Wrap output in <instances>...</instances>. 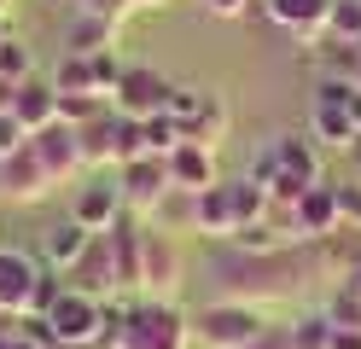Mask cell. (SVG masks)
Listing matches in <instances>:
<instances>
[{"label":"cell","mask_w":361,"mask_h":349,"mask_svg":"<svg viewBox=\"0 0 361 349\" xmlns=\"http://www.w3.org/2000/svg\"><path fill=\"white\" fill-rule=\"evenodd\" d=\"M169 99H175V82L164 76V70H152V64H128L123 70V82H117V93H111V111L117 116H157V111H169Z\"/></svg>","instance_id":"obj_7"},{"label":"cell","mask_w":361,"mask_h":349,"mask_svg":"<svg viewBox=\"0 0 361 349\" xmlns=\"http://www.w3.org/2000/svg\"><path fill=\"white\" fill-rule=\"evenodd\" d=\"M350 169H355V180H361V140L350 146Z\"/></svg>","instance_id":"obj_42"},{"label":"cell","mask_w":361,"mask_h":349,"mask_svg":"<svg viewBox=\"0 0 361 349\" xmlns=\"http://www.w3.org/2000/svg\"><path fill=\"white\" fill-rule=\"evenodd\" d=\"M30 140H35V152H41V163H47V175H53V186H64V180H76V175L87 169V157H82V134H76L71 123H47V128H35Z\"/></svg>","instance_id":"obj_12"},{"label":"cell","mask_w":361,"mask_h":349,"mask_svg":"<svg viewBox=\"0 0 361 349\" xmlns=\"http://www.w3.org/2000/svg\"><path fill=\"white\" fill-rule=\"evenodd\" d=\"M344 279H350V286H355V291H361V262H355V268H350V274H344Z\"/></svg>","instance_id":"obj_43"},{"label":"cell","mask_w":361,"mask_h":349,"mask_svg":"<svg viewBox=\"0 0 361 349\" xmlns=\"http://www.w3.org/2000/svg\"><path fill=\"white\" fill-rule=\"evenodd\" d=\"M286 338H291V349H332V320H326V309L321 314H298L286 326Z\"/></svg>","instance_id":"obj_25"},{"label":"cell","mask_w":361,"mask_h":349,"mask_svg":"<svg viewBox=\"0 0 361 349\" xmlns=\"http://www.w3.org/2000/svg\"><path fill=\"white\" fill-rule=\"evenodd\" d=\"M326 320L332 326H361V291L350 286V279H338L332 297H326Z\"/></svg>","instance_id":"obj_28"},{"label":"cell","mask_w":361,"mask_h":349,"mask_svg":"<svg viewBox=\"0 0 361 349\" xmlns=\"http://www.w3.org/2000/svg\"><path fill=\"white\" fill-rule=\"evenodd\" d=\"M332 349H361V326H332Z\"/></svg>","instance_id":"obj_37"},{"label":"cell","mask_w":361,"mask_h":349,"mask_svg":"<svg viewBox=\"0 0 361 349\" xmlns=\"http://www.w3.org/2000/svg\"><path fill=\"white\" fill-rule=\"evenodd\" d=\"M262 332H268V309L245 297H216L192 314V343L204 349H251Z\"/></svg>","instance_id":"obj_2"},{"label":"cell","mask_w":361,"mask_h":349,"mask_svg":"<svg viewBox=\"0 0 361 349\" xmlns=\"http://www.w3.org/2000/svg\"><path fill=\"white\" fill-rule=\"evenodd\" d=\"M180 123H175V111H157V116H146V152H157V157H169L175 146H180Z\"/></svg>","instance_id":"obj_27"},{"label":"cell","mask_w":361,"mask_h":349,"mask_svg":"<svg viewBox=\"0 0 361 349\" xmlns=\"http://www.w3.org/2000/svg\"><path fill=\"white\" fill-rule=\"evenodd\" d=\"M87 239H94V233H87L82 221L64 216V221H53V227H47V239H41V262L59 268V274H71V262L87 250Z\"/></svg>","instance_id":"obj_20"},{"label":"cell","mask_w":361,"mask_h":349,"mask_svg":"<svg viewBox=\"0 0 361 349\" xmlns=\"http://www.w3.org/2000/svg\"><path fill=\"white\" fill-rule=\"evenodd\" d=\"M59 291H64V274H59V268H41L35 291H30V314H47L53 302H59Z\"/></svg>","instance_id":"obj_32"},{"label":"cell","mask_w":361,"mask_h":349,"mask_svg":"<svg viewBox=\"0 0 361 349\" xmlns=\"http://www.w3.org/2000/svg\"><path fill=\"white\" fill-rule=\"evenodd\" d=\"M180 291V250H175V233L152 227L146 221V250H140V297H164L175 302Z\"/></svg>","instance_id":"obj_9"},{"label":"cell","mask_w":361,"mask_h":349,"mask_svg":"<svg viewBox=\"0 0 361 349\" xmlns=\"http://www.w3.org/2000/svg\"><path fill=\"white\" fill-rule=\"evenodd\" d=\"M12 116H18L30 134H35V128H47V123H59V87H53V76H24V82H18Z\"/></svg>","instance_id":"obj_16"},{"label":"cell","mask_w":361,"mask_h":349,"mask_svg":"<svg viewBox=\"0 0 361 349\" xmlns=\"http://www.w3.org/2000/svg\"><path fill=\"white\" fill-rule=\"evenodd\" d=\"M268 146H274V157H280V169H291V175H303V180H321V140H314L309 128L298 134H274L268 140Z\"/></svg>","instance_id":"obj_19"},{"label":"cell","mask_w":361,"mask_h":349,"mask_svg":"<svg viewBox=\"0 0 361 349\" xmlns=\"http://www.w3.org/2000/svg\"><path fill=\"white\" fill-rule=\"evenodd\" d=\"M146 221L164 227V233H198V192H180V186H169V192L152 204Z\"/></svg>","instance_id":"obj_21"},{"label":"cell","mask_w":361,"mask_h":349,"mask_svg":"<svg viewBox=\"0 0 361 349\" xmlns=\"http://www.w3.org/2000/svg\"><path fill=\"white\" fill-rule=\"evenodd\" d=\"M134 6H164V0H134Z\"/></svg>","instance_id":"obj_44"},{"label":"cell","mask_w":361,"mask_h":349,"mask_svg":"<svg viewBox=\"0 0 361 349\" xmlns=\"http://www.w3.org/2000/svg\"><path fill=\"white\" fill-rule=\"evenodd\" d=\"M6 12H12V0H0V18H6Z\"/></svg>","instance_id":"obj_46"},{"label":"cell","mask_w":361,"mask_h":349,"mask_svg":"<svg viewBox=\"0 0 361 349\" xmlns=\"http://www.w3.org/2000/svg\"><path fill=\"white\" fill-rule=\"evenodd\" d=\"M47 320H53V332H59L64 349H94L99 326H105V297H87L76 286H64L59 302L47 309Z\"/></svg>","instance_id":"obj_6"},{"label":"cell","mask_w":361,"mask_h":349,"mask_svg":"<svg viewBox=\"0 0 361 349\" xmlns=\"http://www.w3.org/2000/svg\"><path fill=\"white\" fill-rule=\"evenodd\" d=\"M24 140H30V128H24V123H18V116H12V111H0V157H12L18 146H24Z\"/></svg>","instance_id":"obj_34"},{"label":"cell","mask_w":361,"mask_h":349,"mask_svg":"<svg viewBox=\"0 0 361 349\" xmlns=\"http://www.w3.org/2000/svg\"><path fill=\"white\" fill-rule=\"evenodd\" d=\"M169 163V186H180V192H204V186H216V146H198V140H180V146L164 157Z\"/></svg>","instance_id":"obj_15"},{"label":"cell","mask_w":361,"mask_h":349,"mask_svg":"<svg viewBox=\"0 0 361 349\" xmlns=\"http://www.w3.org/2000/svg\"><path fill=\"white\" fill-rule=\"evenodd\" d=\"M87 59H94V87L105 93V99H111V93H117V82H123V59H117V47H105V53H87Z\"/></svg>","instance_id":"obj_31"},{"label":"cell","mask_w":361,"mask_h":349,"mask_svg":"<svg viewBox=\"0 0 361 349\" xmlns=\"http://www.w3.org/2000/svg\"><path fill=\"white\" fill-rule=\"evenodd\" d=\"M262 209H268V192H262L257 180H245V175H239V180H216V186L198 192V233L228 245L245 221L262 216Z\"/></svg>","instance_id":"obj_3"},{"label":"cell","mask_w":361,"mask_h":349,"mask_svg":"<svg viewBox=\"0 0 361 349\" xmlns=\"http://www.w3.org/2000/svg\"><path fill=\"white\" fill-rule=\"evenodd\" d=\"M117 216H123V192H117V186H76L71 221H82L87 233H105Z\"/></svg>","instance_id":"obj_18"},{"label":"cell","mask_w":361,"mask_h":349,"mask_svg":"<svg viewBox=\"0 0 361 349\" xmlns=\"http://www.w3.org/2000/svg\"><path fill=\"white\" fill-rule=\"evenodd\" d=\"M0 76H6V82L35 76V59H30V47L18 41V35H6V41H0Z\"/></svg>","instance_id":"obj_29"},{"label":"cell","mask_w":361,"mask_h":349,"mask_svg":"<svg viewBox=\"0 0 361 349\" xmlns=\"http://www.w3.org/2000/svg\"><path fill=\"white\" fill-rule=\"evenodd\" d=\"M64 286H76V291H87V297H111V291L123 286V279H117V256H111V239H105V233L87 239V250L71 262V274H64Z\"/></svg>","instance_id":"obj_13"},{"label":"cell","mask_w":361,"mask_h":349,"mask_svg":"<svg viewBox=\"0 0 361 349\" xmlns=\"http://www.w3.org/2000/svg\"><path fill=\"white\" fill-rule=\"evenodd\" d=\"M350 116H355V128H361V87L350 93Z\"/></svg>","instance_id":"obj_41"},{"label":"cell","mask_w":361,"mask_h":349,"mask_svg":"<svg viewBox=\"0 0 361 349\" xmlns=\"http://www.w3.org/2000/svg\"><path fill=\"white\" fill-rule=\"evenodd\" d=\"M338 209H344V227L361 233V180H355V186H350V180L338 186Z\"/></svg>","instance_id":"obj_35"},{"label":"cell","mask_w":361,"mask_h":349,"mask_svg":"<svg viewBox=\"0 0 361 349\" xmlns=\"http://www.w3.org/2000/svg\"><path fill=\"white\" fill-rule=\"evenodd\" d=\"M251 349H291V338H286V326H268V332H262Z\"/></svg>","instance_id":"obj_38"},{"label":"cell","mask_w":361,"mask_h":349,"mask_svg":"<svg viewBox=\"0 0 361 349\" xmlns=\"http://www.w3.org/2000/svg\"><path fill=\"white\" fill-rule=\"evenodd\" d=\"M12 99H18V82H6V76H0V111H12Z\"/></svg>","instance_id":"obj_40"},{"label":"cell","mask_w":361,"mask_h":349,"mask_svg":"<svg viewBox=\"0 0 361 349\" xmlns=\"http://www.w3.org/2000/svg\"><path fill=\"white\" fill-rule=\"evenodd\" d=\"M326 35H338V41H361V0H332Z\"/></svg>","instance_id":"obj_30"},{"label":"cell","mask_w":361,"mask_h":349,"mask_svg":"<svg viewBox=\"0 0 361 349\" xmlns=\"http://www.w3.org/2000/svg\"><path fill=\"white\" fill-rule=\"evenodd\" d=\"M262 12L291 35H326V18H332V0H262Z\"/></svg>","instance_id":"obj_17"},{"label":"cell","mask_w":361,"mask_h":349,"mask_svg":"<svg viewBox=\"0 0 361 349\" xmlns=\"http://www.w3.org/2000/svg\"><path fill=\"white\" fill-rule=\"evenodd\" d=\"M94 349H192V314L164 297H105V326Z\"/></svg>","instance_id":"obj_1"},{"label":"cell","mask_w":361,"mask_h":349,"mask_svg":"<svg viewBox=\"0 0 361 349\" xmlns=\"http://www.w3.org/2000/svg\"><path fill=\"white\" fill-rule=\"evenodd\" d=\"M175 123L187 140H198V146H221V134H228V99H221L216 87H175Z\"/></svg>","instance_id":"obj_5"},{"label":"cell","mask_w":361,"mask_h":349,"mask_svg":"<svg viewBox=\"0 0 361 349\" xmlns=\"http://www.w3.org/2000/svg\"><path fill=\"white\" fill-rule=\"evenodd\" d=\"M291 216H298V239H303V245L332 239V233L344 227V209H338V180H314L309 192L291 204Z\"/></svg>","instance_id":"obj_11"},{"label":"cell","mask_w":361,"mask_h":349,"mask_svg":"<svg viewBox=\"0 0 361 349\" xmlns=\"http://www.w3.org/2000/svg\"><path fill=\"white\" fill-rule=\"evenodd\" d=\"M76 134H82V157L94 163V169H99V163H111V140H117V111L94 116V123H82Z\"/></svg>","instance_id":"obj_23"},{"label":"cell","mask_w":361,"mask_h":349,"mask_svg":"<svg viewBox=\"0 0 361 349\" xmlns=\"http://www.w3.org/2000/svg\"><path fill=\"white\" fill-rule=\"evenodd\" d=\"M204 6L216 18H245V12H251V0H204Z\"/></svg>","instance_id":"obj_36"},{"label":"cell","mask_w":361,"mask_h":349,"mask_svg":"<svg viewBox=\"0 0 361 349\" xmlns=\"http://www.w3.org/2000/svg\"><path fill=\"white\" fill-rule=\"evenodd\" d=\"M117 192H123V209H134V216H152V204L169 192V163L146 152L134 163H117Z\"/></svg>","instance_id":"obj_10"},{"label":"cell","mask_w":361,"mask_h":349,"mask_svg":"<svg viewBox=\"0 0 361 349\" xmlns=\"http://www.w3.org/2000/svg\"><path fill=\"white\" fill-rule=\"evenodd\" d=\"M350 93H355V82H332V76H321V93H314V105H309V134L321 140V146L350 152L355 140H361L355 116H350Z\"/></svg>","instance_id":"obj_4"},{"label":"cell","mask_w":361,"mask_h":349,"mask_svg":"<svg viewBox=\"0 0 361 349\" xmlns=\"http://www.w3.org/2000/svg\"><path fill=\"white\" fill-rule=\"evenodd\" d=\"M47 262H35V256L24 250H0V314H30V291H35V279Z\"/></svg>","instance_id":"obj_14"},{"label":"cell","mask_w":361,"mask_h":349,"mask_svg":"<svg viewBox=\"0 0 361 349\" xmlns=\"http://www.w3.org/2000/svg\"><path fill=\"white\" fill-rule=\"evenodd\" d=\"M6 35H12V30H6V18H0V41H6Z\"/></svg>","instance_id":"obj_45"},{"label":"cell","mask_w":361,"mask_h":349,"mask_svg":"<svg viewBox=\"0 0 361 349\" xmlns=\"http://www.w3.org/2000/svg\"><path fill=\"white\" fill-rule=\"evenodd\" d=\"M82 12H94V18L111 23V30H123L128 12H134V0H82Z\"/></svg>","instance_id":"obj_33"},{"label":"cell","mask_w":361,"mask_h":349,"mask_svg":"<svg viewBox=\"0 0 361 349\" xmlns=\"http://www.w3.org/2000/svg\"><path fill=\"white\" fill-rule=\"evenodd\" d=\"M53 192H59V186L47 175V163H41L35 140H24L12 157H0V198H6V204H41Z\"/></svg>","instance_id":"obj_8"},{"label":"cell","mask_w":361,"mask_h":349,"mask_svg":"<svg viewBox=\"0 0 361 349\" xmlns=\"http://www.w3.org/2000/svg\"><path fill=\"white\" fill-rule=\"evenodd\" d=\"M53 87H59V93H99V87H94V59L64 53L59 70H53Z\"/></svg>","instance_id":"obj_24"},{"label":"cell","mask_w":361,"mask_h":349,"mask_svg":"<svg viewBox=\"0 0 361 349\" xmlns=\"http://www.w3.org/2000/svg\"><path fill=\"white\" fill-rule=\"evenodd\" d=\"M0 349H35L24 332H18V326H12V332H0Z\"/></svg>","instance_id":"obj_39"},{"label":"cell","mask_w":361,"mask_h":349,"mask_svg":"<svg viewBox=\"0 0 361 349\" xmlns=\"http://www.w3.org/2000/svg\"><path fill=\"white\" fill-rule=\"evenodd\" d=\"M117 41V30H111L105 18H94V12H76L71 23H64V53H105V47Z\"/></svg>","instance_id":"obj_22"},{"label":"cell","mask_w":361,"mask_h":349,"mask_svg":"<svg viewBox=\"0 0 361 349\" xmlns=\"http://www.w3.org/2000/svg\"><path fill=\"white\" fill-rule=\"evenodd\" d=\"M146 157V123L140 116H117V140H111V163H134Z\"/></svg>","instance_id":"obj_26"}]
</instances>
